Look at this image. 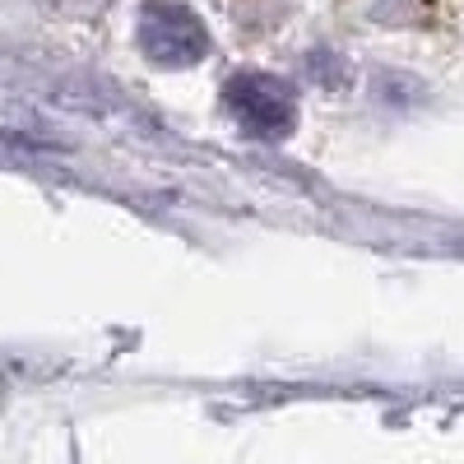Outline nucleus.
<instances>
[{
	"instance_id": "obj_1",
	"label": "nucleus",
	"mask_w": 464,
	"mask_h": 464,
	"mask_svg": "<svg viewBox=\"0 0 464 464\" xmlns=\"http://www.w3.org/2000/svg\"><path fill=\"white\" fill-rule=\"evenodd\" d=\"M223 111L251 140L279 144L297 130V93L269 70H237L223 84Z\"/></svg>"
},
{
	"instance_id": "obj_2",
	"label": "nucleus",
	"mask_w": 464,
	"mask_h": 464,
	"mask_svg": "<svg viewBox=\"0 0 464 464\" xmlns=\"http://www.w3.org/2000/svg\"><path fill=\"white\" fill-rule=\"evenodd\" d=\"M135 37H140V52L163 70H190L214 47L205 19L190 5H181V0H144L135 19Z\"/></svg>"
}]
</instances>
